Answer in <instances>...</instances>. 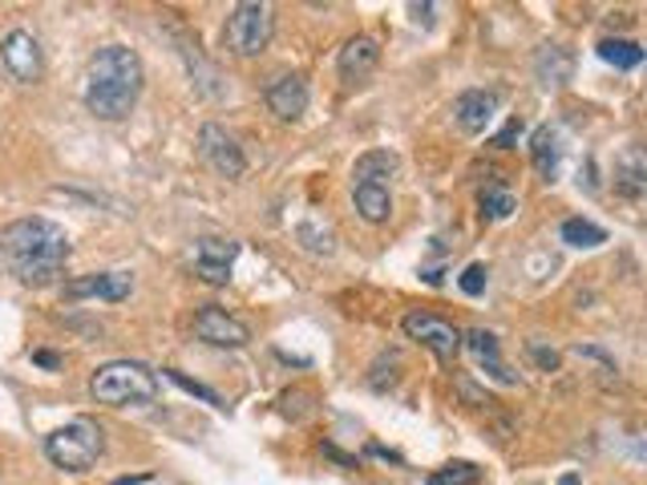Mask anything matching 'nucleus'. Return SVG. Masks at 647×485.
Here are the masks:
<instances>
[{
  "label": "nucleus",
  "mask_w": 647,
  "mask_h": 485,
  "mask_svg": "<svg viewBox=\"0 0 647 485\" xmlns=\"http://www.w3.org/2000/svg\"><path fill=\"white\" fill-rule=\"evenodd\" d=\"M485 263H470V267H465V272H461V279H458V287H461V296H482L485 291Z\"/></svg>",
  "instance_id": "26"
},
{
  "label": "nucleus",
  "mask_w": 647,
  "mask_h": 485,
  "mask_svg": "<svg viewBox=\"0 0 647 485\" xmlns=\"http://www.w3.org/2000/svg\"><path fill=\"white\" fill-rule=\"evenodd\" d=\"M498 89H465V93H458L453 98V122H458L461 134H485V125L494 122V113H498Z\"/></svg>",
  "instance_id": "13"
},
{
  "label": "nucleus",
  "mask_w": 647,
  "mask_h": 485,
  "mask_svg": "<svg viewBox=\"0 0 647 485\" xmlns=\"http://www.w3.org/2000/svg\"><path fill=\"white\" fill-rule=\"evenodd\" d=\"M458 393L470 400V405H494V397H490V393H482V388L473 385L470 376H458Z\"/></svg>",
  "instance_id": "28"
},
{
  "label": "nucleus",
  "mask_w": 647,
  "mask_h": 485,
  "mask_svg": "<svg viewBox=\"0 0 647 485\" xmlns=\"http://www.w3.org/2000/svg\"><path fill=\"white\" fill-rule=\"evenodd\" d=\"M461 349H470V356L482 364L485 373L494 376L498 385H518V376L502 364V352H498V337L494 332H485V328H470V332H461Z\"/></svg>",
  "instance_id": "15"
},
{
  "label": "nucleus",
  "mask_w": 647,
  "mask_h": 485,
  "mask_svg": "<svg viewBox=\"0 0 647 485\" xmlns=\"http://www.w3.org/2000/svg\"><path fill=\"white\" fill-rule=\"evenodd\" d=\"M0 255L25 287H50L65 275L74 247H69L65 227H57L45 214H29V219H13L0 227Z\"/></svg>",
  "instance_id": "1"
},
{
  "label": "nucleus",
  "mask_w": 647,
  "mask_h": 485,
  "mask_svg": "<svg viewBox=\"0 0 647 485\" xmlns=\"http://www.w3.org/2000/svg\"><path fill=\"white\" fill-rule=\"evenodd\" d=\"M478 482H482V470L473 461H449V465L429 473V485H478Z\"/></svg>",
  "instance_id": "23"
},
{
  "label": "nucleus",
  "mask_w": 647,
  "mask_h": 485,
  "mask_svg": "<svg viewBox=\"0 0 647 485\" xmlns=\"http://www.w3.org/2000/svg\"><path fill=\"white\" fill-rule=\"evenodd\" d=\"M526 356H530V361H535L538 368H542V373H559V352L547 349V344H538V340H530V344H526Z\"/></svg>",
  "instance_id": "27"
},
{
  "label": "nucleus",
  "mask_w": 647,
  "mask_h": 485,
  "mask_svg": "<svg viewBox=\"0 0 647 485\" xmlns=\"http://www.w3.org/2000/svg\"><path fill=\"white\" fill-rule=\"evenodd\" d=\"M89 397L110 409H130V405H154L158 397V373L142 361H110L89 376Z\"/></svg>",
  "instance_id": "3"
},
{
  "label": "nucleus",
  "mask_w": 647,
  "mask_h": 485,
  "mask_svg": "<svg viewBox=\"0 0 647 485\" xmlns=\"http://www.w3.org/2000/svg\"><path fill=\"white\" fill-rule=\"evenodd\" d=\"M397 154L393 150H369L352 162V183H393L397 175Z\"/></svg>",
  "instance_id": "18"
},
{
  "label": "nucleus",
  "mask_w": 647,
  "mask_h": 485,
  "mask_svg": "<svg viewBox=\"0 0 647 485\" xmlns=\"http://www.w3.org/2000/svg\"><path fill=\"white\" fill-rule=\"evenodd\" d=\"M595 53L607 65H615V69H639L644 65V49L635 41H623V37H603Z\"/></svg>",
  "instance_id": "21"
},
{
  "label": "nucleus",
  "mask_w": 647,
  "mask_h": 485,
  "mask_svg": "<svg viewBox=\"0 0 647 485\" xmlns=\"http://www.w3.org/2000/svg\"><path fill=\"white\" fill-rule=\"evenodd\" d=\"M275 37V9L263 0H243L227 13L223 49L235 57H260Z\"/></svg>",
  "instance_id": "5"
},
{
  "label": "nucleus",
  "mask_w": 647,
  "mask_h": 485,
  "mask_svg": "<svg viewBox=\"0 0 647 485\" xmlns=\"http://www.w3.org/2000/svg\"><path fill=\"white\" fill-rule=\"evenodd\" d=\"M518 137H523V118H511V122H506V130L494 137V146H498V150H511Z\"/></svg>",
  "instance_id": "29"
},
{
  "label": "nucleus",
  "mask_w": 647,
  "mask_h": 485,
  "mask_svg": "<svg viewBox=\"0 0 647 485\" xmlns=\"http://www.w3.org/2000/svg\"><path fill=\"white\" fill-rule=\"evenodd\" d=\"M376 65H381V41L369 37V33H357V37L344 41V49H340V57H337L340 81L349 89L364 86V81L376 74Z\"/></svg>",
  "instance_id": "11"
},
{
  "label": "nucleus",
  "mask_w": 647,
  "mask_h": 485,
  "mask_svg": "<svg viewBox=\"0 0 647 485\" xmlns=\"http://www.w3.org/2000/svg\"><path fill=\"white\" fill-rule=\"evenodd\" d=\"M101 449H106L101 429L94 421H86V417L62 425V429H53V433L45 437V458L65 473H89L98 465Z\"/></svg>",
  "instance_id": "4"
},
{
  "label": "nucleus",
  "mask_w": 647,
  "mask_h": 485,
  "mask_svg": "<svg viewBox=\"0 0 647 485\" xmlns=\"http://www.w3.org/2000/svg\"><path fill=\"white\" fill-rule=\"evenodd\" d=\"M352 207L364 223H388L393 219V187L388 183H352Z\"/></svg>",
  "instance_id": "17"
},
{
  "label": "nucleus",
  "mask_w": 647,
  "mask_h": 485,
  "mask_svg": "<svg viewBox=\"0 0 647 485\" xmlns=\"http://www.w3.org/2000/svg\"><path fill=\"white\" fill-rule=\"evenodd\" d=\"M33 364H41V368H62V356L57 352H33Z\"/></svg>",
  "instance_id": "32"
},
{
  "label": "nucleus",
  "mask_w": 647,
  "mask_h": 485,
  "mask_svg": "<svg viewBox=\"0 0 647 485\" xmlns=\"http://www.w3.org/2000/svg\"><path fill=\"white\" fill-rule=\"evenodd\" d=\"M530 162L547 183H555V175H559V134L550 125H538L530 134Z\"/></svg>",
  "instance_id": "19"
},
{
  "label": "nucleus",
  "mask_w": 647,
  "mask_h": 485,
  "mask_svg": "<svg viewBox=\"0 0 647 485\" xmlns=\"http://www.w3.org/2000/svg\"><path fill=\"white\" fill-rule=\"evenodd\" d=\"M559 235L567 247H579V251H591L607 243V231L599 223H591V219H567V223L559 227Z\"/></svg>",
  "instance_id": "20"
},
{
  "label": "nucleus",
  "mask_w": 647,
  "mask_h": 485,
  "mask_svg": "<svg viewBox=\"0 0 647 485\" xmlns=\"http://www.w3.org/2000/svg\"><path fill=\"white\" fill-rule=\"evenodd\" d=\"M195 337L202 340V344H211V349H248L251 344V328L239 316H231L227 308H219V304H202L199 311H195Z\"/></svg>",
  "instance_id": "8"
},
{
  "label": "nucleus",
  "mask_w": 647,
  "mask_h": 485,
  "mask_svg": "<svg viewBox=\"0 0 647 485\" xmlns=\"http://www.w3.org/2000/svg\"><path fill=\"white\" fill-rule=\"evenodd\" d=\"M555 485H583V477H579V473H562V477H559Z\"/></svg>",
  "instance_id": "34"
},
{
  "label": "nucleus",
  "mask_w": 647,
  "mask_h": 485,
  "mask_svg": "<svg viewBox=\"0 0 647 485\" xmlns=\"http://www.w3.org/2000/svg\"><path fill=\"white\" fill-rule=\"evenodd\" d=\"M320 453H324V458H332L337 465H344V470H352V465H357V458H352V453H344V449H337L332 441H320Z\"/></svg>",
  "instance_id": "30"
},
{
  "label": "nucleus",
  "mask_w": 647,
  "mask_h": 485,
  "mask_svg": "<svg viewBox=\"0 0 647 485\" xmlns=\"http://www.w3.org/2000/svg\"><path fill=\"white\" fill-rule=\"evenodd\" d=\"M0 65L21 86H37L41 74H45V57H41L37 37L29 29H13L9 37L0 41Z\"/></svg>",
  "instance_id": "9"
},
{
  "label": "nucleus",
  "mask_w": 647,
  "mask_h": 485,
  "mask_svg": "<svg viewBox=\"0 0 647 485\" xmlns=\"http://www.w3.org/2000/svg\"><path fill=\"white\" fill-rule=\"evenodd\" d=\"M478 207H482V219H511L514 211H518V202H514V195L502 183H494V187H485L482 195H478Z\"/></svg>",
  "instance_id": "22"
},
{
  "label": "nucleus",
  "mask_w": 647,
  "mask_h": 485,
  "mask_svg": "<svg viewBox=\"0 0 647 485\" xmlns=\"http://www.w3.org/2000/svg\"><path fill=\"white\" fill-rule=\"evenodd\" d=\"M134 291V279L125 272H89V275H77L65 284V299H110V304H122L130 299Z\"/></svg>",
  "instance_id": "14"
},
{
  "label": "nucleus",
  "mask_w": 647,
  "mask_h": 485,
  "mask_svg": "<svg viewBox=\"0 0 647 485\" xmlns=\"http://www.w3.org/2000/svg\"><path fill=\"white\" fill-rule=\"evenodd\" d=\"M296 239L311 251V255H332V231H328V227L320 231L316 223H299Z\"/></svg>",
  "instance_id": "25"
},
{
  "label": "nucleus",
  "mask_w": 647,
  "mask_h": 485,
  "mask_svg": "<svg viewBox=\"0 0 647 485\" xmlns=\"http://www.w3.org/2000/svg\"><path fill=\"white\" fill-rule=\"evenodd\" d=\"M263 106L275 122H299L308 110V77L304 74H275L263 86Z\"/></svg>",
  "instance_id": "10"
},
{
  "label": "nucleus",
  "mask_w": 647,
  "mask_h": 485,
  "mask_svg": "<svg viewBox=\"0 0 647 485\" xmlns=\"http://www.w3.org/2000/svg\"><path fill=\"white\" fill-rule=\"evenodd\" d=\"M150 482V473H138V477H118L113 485H146Z\"/></svg>",
  "instance_id": "33"
},
{
  "label": "nucleus",
  "mask_w": 647,
  "mask_h": 485,
  "mask_svg": "<svg viewBox=\"0 0 647 485\" xmlns=\"http://www.w3.org/2000/svg\"><path fill=\"white\" fill-rule=\"evenodd\" d=\"M574 352H579V356H591V361H599V364H603V368H607V373H615V361H611V356H607V352H603V349H591V344H579V349H574Z\"/></svg>",
  "instance_id": "31"
},
{
  "label": "nucleus",
  "mask_w": 647,
  "mask_h": 485,
  "mask_svg": "<svg viewBox=\"0 0 647 485\" xmlns=\"http://www.w3.org/2000/svg\"><path fill=\"white\" fill-rule=\"evenodd\" d=\"M146 86V65L130 45H101L86 65V110L101 122H125Z\"/></svg>",
  "instance_id": "2"
},
{
  "label": "nucleus",
  "mask_w": 647,
  "mask_h": 485,
  "mask_svg": "<svg viewBox=\"0 0 647 485\" xmlns=\"http://www.w3.org/2000/svg\"><path fill=\"white\" fill-rule=\"evenodd\" d=\"M615 195L623 202H639L647 195V158L639 146H627L623 150V158L615 162Z\"/></svg>",
  "instance_id": "16"
},
{
  "label": "nucleus",
  "mask_w": 647,
  "mask_h": 485,
  "mask_svg": "<svg viewBox=\"0 0 647 485\" xmlns=\"http://www.w3.org/2000/svg\"><path fill=\"white\" fill-rule=\"evenodd\" d=\"M199 158L207 162L219 178H227V183H235V178L248 175V158H243V150H239V142L227 134L219 122H207L199 130Z\"/></svg>",
  "instance_id": "7"
},
{
  "label": "nucleus",
  "mask_w": 647,
  "mask_h": 485,
  "mask_svg": "<svg viewBox=\"0 0 647 485\" xmlns=\"http://www.w3.org/2000/svg\"><path fill=\"white\" fill-rule=\"evenodd\" d=\"M401 328H405V337L417 340L421 349H429L437 356V361L453 364L461 352V328L453 320H446V316H434V311H409L405 320H401Z\"/></svg>",
  "instance_id": "6"
},
{
  "label": "nucleus",
  "mask_w": 647,
  "mask_h": 485,
  "mask_svg": "<svg viewBox=\"0 0 647 485\" xmlns=\"http://www.w3.org/2000/svg\"><path fill=\"white\" fill-rule=\"evenodd\" d=\"M235 255H239L235 239H215V235L199 239V243H195V275L207 279V284H215V287L231 284Z\"/></svg>",
  "instance_id": "12"
},
{
  "label": "nucleus",
  "mask_w": 647,
  "mask_h": 485,
  "mask_svg": "<svg viewBox=\"0 0 647 485\" xmlns=\"http://www.w3.org/2000/svg\"><path fill=\"white\" fill-rule=\"evenodd\" d=\"M162 376H166V381H171V385H178V388H183V393H190V397L207 400V405H211V409H227V405H223V397H219V393H215V388L199 385V381H190L187 373H178V368H162Z\"/></svg>",
  "instance_id": "24"
}]
</instances>
